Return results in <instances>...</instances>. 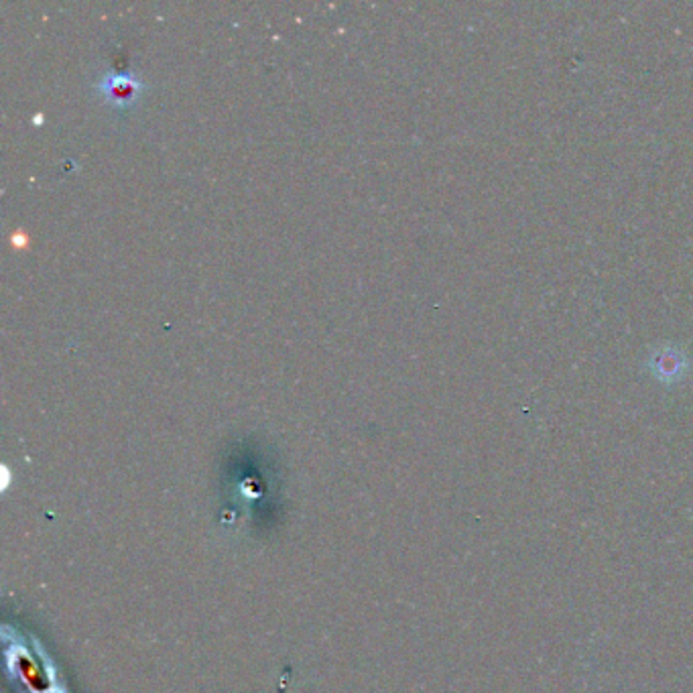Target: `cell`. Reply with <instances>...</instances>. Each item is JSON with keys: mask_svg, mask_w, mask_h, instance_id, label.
Wrapping results in <instances>:
<instances>
[{"mask_svg": "<svg viewBox=\"0 0 693 693\" xmlns=\"http://www.w3.org/2000/svg\"><path fill=\"white\" fill-rule=\"evenodd\" d=\"M96 90L108 104L116 108H128L144 90L143 79L135 71H108L96 84Z\"/></svg>", "mask_w": 693, "mask_h": 693, "instance_id": "1", "label": "cell"}, {"mask_svg": "<svg viewBox=\"0 0 693 693\" xmlns=\"http://www.w3.org/2000/svg\"><path fill=\"white\" fill-rule=\"evenodd\" d=\"M651 370L659 381L673 383L688 370V359L677 348H661L653 354Z\"/></svg>", "mask_w": 693, "mask_h": 693, "instance_id": "2", "label": "cell"}]
</instances>
